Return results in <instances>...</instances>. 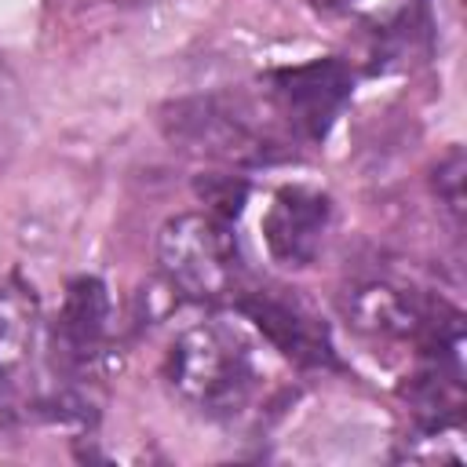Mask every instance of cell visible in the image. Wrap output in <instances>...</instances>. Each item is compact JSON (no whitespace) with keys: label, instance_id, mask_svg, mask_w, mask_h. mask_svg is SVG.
I'll list each match as a JSON object with an SVG mask.
<instances>
[{"label":"cell","instance_id":"1","mask_svg":"<svg viewBox=\"0 0 467 467\" xmlns=\"http://www.w3.org/2000/svg\"><path fill=\"white\" fill-rule=\"evenodd\" d=\"M161 131L171 146L230 168H263L292 157L277 124L252 99L230 91L168 102L161 109Z\"/></svg>","mask_w":467,"mask_h":467},{"label":"cell","instance_id":"2","mask_svg":"<svg viewBox=\"0 0 467 467\" xmlns=\"http://www.w3.org/2000/svg\"><path fill=\"white\" fill-rule=\"evenodd\" d=\"M164 379L175 398L201 416L234 420L255 394V361L230 325L201 321L182 328L168 347Z\"/></svg>","mask_w":467,"mask_h":467},{"label":"cell","instance_id":"3","mask_svg":"<svg viewBox=\"0 0 467 467\" xmlns=\"http://www.w3.org/2000/svg\"><path fill=\"white\" fill-rule=\"evenodd\" d=\"M157 263L164 281L201 303L241 296V248L226 219L208 212L171 215L157 234Z\"/></svg>","mask_w":467,"mask_h":467},{"label":"cell","instance_id":"4","mask_svg":"<svg viewBox=\"0 0 467 467\" xmlns=\"http://www.w3.org/2000/svg\"><path fill=\"white\" fill-rule=\"evenodd\" d=\"M266 95L292 135L321 142L354 95V73L343 58H310L274 69L266 77Z\"/></svg>","mask_w":467,"mask_h":467},{"label":"cell","instance_id":"5","mask_svg":"<svg viewBox=\"0 0 467 467\" xmlns=\"http://www.w3.org/2000/svg\"><path fill=\"white\" fill-rule=\"evenodd\" d=\"M109 336V292L99 277H73L66 285L62 306L47 332L51 365L66 383L88 379L106 350Z\"/></svg>","mask_w":467,"mask_h":467},{"label":"cell","instance_id":"6","mask_svg":"<svg viewBox=\"0 0 467 467\" xmlns=\"http://www.w3.org/2000/svg\"><path fill=\"white\" fill-rule=\"evenodd\" d=\"M234 306L296 365L303 368H336V347L325 321L285 288H241Z\"/></svg>","mask_w":467,"mask_h":467},{"label":"cell","instance_id":"7","mask_svg":"<svg viewBox=\"0 0 467 467\" xmlns=\"http://www.w3.org/2000/svg\"><path fill=\"white\" fill-rule=\"evenodd\" d=\"M328 223H332V201L321 190L281 186L263 215V241L270 259L281 266H310L321 252Z\"/></svg>","mask_w":467,"mask_h":467},{"label":"cell","instance_id":"8","mask_svg":"<svg viewBox=\"0 0 467 467\" xmlns=\"http://www.w3.org/2000/svg\"><path fill=\"white\" fill-rule=\"evenodd\" d=\"M33 343H36V299L22 281L4 277L0 281V368L15 376L29 361Z\"/></svg>","mask_w":467,"mask_h":467},{"label":"cell","instance_id":"9","mask_svg":"<svg viewBox=\"0 0 467 467\" xmlns=\"http://www.w3.org/2000/svg\"><path fill=\"white\" fill-rule=\"evenodd\" d=\"M197 197L208 204V215L215 219H237L248 201V182L237 175H204L197 179Z\"/></svg>","mask_w":467,"mask_h":467},{"label":"cell","instance_id":"10","mask_svg":"<svg viewBox=\"0 0 467 467\" xmlns=\"http://www.w3.org/2000/svg\"><path fill=\"white\" fill-rule=\"evenodd\" d=\"M431 182H434V193H438V201L445 204L449 219L460 226V219H463V150L452 146V150L434 164Z\"/></svg>","mask_w":467,"mask_h":467},{"label":"cell","instance_id":"11","mask_svg":"<svg viewBox=\"0 0 467 467\" xmlns=\"http://www.w3.org/2000/svg\"><path fill=\"white\" fill-rule=\"evenodd\" d=\"M18 423H22V398H18V387H15L11 372L0 368V441L15 438Z\"/></svg>","mask_w":467,"mask_h":467}]
</instances>
